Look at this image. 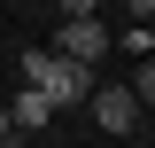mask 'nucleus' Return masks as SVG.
Returning <instances> with one entry per match:
<instances>
[{
    "label": "nucleus",
    "instance_id": "f257e3e1",
    "mask_svg": "<svg viewBox=\"0 0 155 148\" xmlns=\"http://www.w3.org/2000/svg\"><path fill=\"white\" fill-rule=\"evenodd\" d=\"M23 86H31L47 109H70V101L93 93V70H85V62H62L54 47H31V55H23Z\"/></svg>",
    "mask_w": 155,
    "mask_h": 148
},
{
    "label": "nucleus",
    "instance_id": "f03ea898",
    "mask_svg": "<svg viewBox=\"0 0 155 148\" xmlns=\"http://www.w3.org/2000/svg\"><path fill=\"white\" fill-rule=\"evenodd\" d=\"M54 55L93 70V62L109 55V31H101V16H78V23H62V31H54Z\"/></svg>",
    "mask_w": 155,
    "mask_h": 148
},
{
    "label": "nucleus",
    "instance_id": "7ed1b4c3",
    "mask_svg": "<svg viewBox=\"0 0 155 148\" xmlns=\"http://www.w3.org/2000/svg\"><path fill=\"white\" fill-rule=\"evenodd\" d=\"M85 101H93V125H101V132H116V140H132V132H140V101H132L124 86H93Z\"/></svg>",
    "mask_w": 155,
    "mask_h": 148
},
{
    "label": "nucleus",
    "instance_id": "20e7f679",
    "mask_svg": "<svg viewBox=\"0 0 155 148\" xmlns=\"http://www.w3.org/2000/svg\"><path fill=\"white\" fill-rule=\"evenodd\" d=\"M47 117H54V109H47V101H39V93H31V86H23V93H16V101H8V125H16V132H23V140H31V132H39V125H47Z\"/></svg>",
    "mask_w": 155,
    "mask_h": 148
},
{
    "label": "nucleus",
    "instance_id": "39448f33",
    "mask_svg": "<svg viewBox=\"0 0 155 148\" xmlns=\"http://www.w3.org/2000/svg\"><path fill=\"white\" fill-rule=\"evenodd\" d=\"M124 93H132L140 109H147V101H155V62H140V78H132V86H124Z\"/></svg>",
    "mask_w": 155,
    "mask_h": 148
},
{
    "label": "nucleus",
    "instance_id": "423d86ee",
    "mask_svg": "<svg viewBox=\"0 0 155 148\" xmlns=\"http://www.w3.org/2000/svg\"><path fill=\"white\" fill-rule=\"evenodd\" d=\"M78 16H101V0H62V23H78Z\"/></svg>",
    "mask_w": 155,
    "mask_h": 148
},
{
    "label": "nucleus",
    "instance_id": "0eeeda50",
    "mask_svg": "<svg viewBox=\"0 0 155 148\" xmlns=\"http://www.w3.org/2000/svg\"><path fill=\"white\" fill-rule=\"evenodd\" d=\"M0 148H31V140H23V132H0Z\"/></svg>",
    "mask_w": 155,
    "mask_h": 148
},
{
    "label": "nucleus",
    "instance_id": "6e6552de",
    "mask_svg": "<svg viewBox=\"0 0 155 148\" xmlns=\"http://www.w3.org/2000/svg\"><path fill=\"white\" fill-rule=\"evenodd\" d=\"M0 132H16V125H8V101H0Z\"/></svg>",
    "mask_w": 155,
    "mask_h": 148
}]
</instances>
